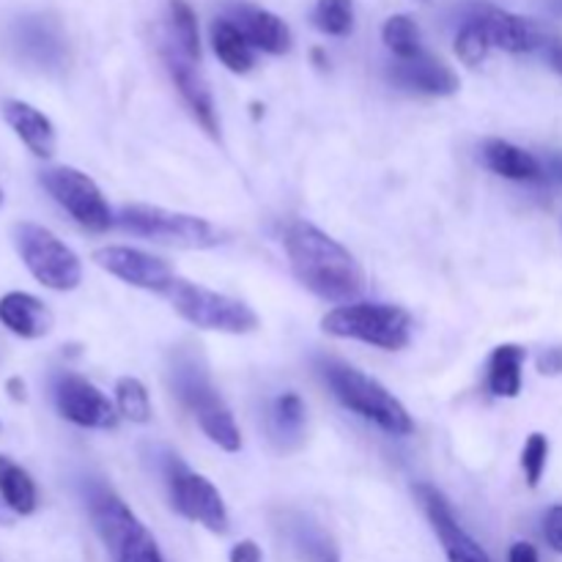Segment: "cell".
Segmentation results:
<instances>
[{"label":"cell","instance_id":"25","mask_svg":"<svg viewBox=\"0 0 562 562\" xmlns=\"http://www.w3.org/2000/svg\"><path fill=\"white\" fill-rule=\"evenodd\" d=\"M382 38H384V44H387L390 53L398 55V60L417 58V55L423 53L420 31H417L415 22L404 14H395L384 22Z\"/></svg>","mask_w":562,"mask_h":562},{"label":"cell","instance_id":"5","mask_svg":"<svg viewBox=\"0 0 562 562\" xmlns=\"http://www.w3.org/2000/svg\"><path fill=\"white\" fill-rule=\"evenodd\" d=\"M115 223L130 234L159 241V245L181 247V250H206V247H217L223 241V234L203 217L168 212L162 206L132 203V206L121 209Z\"/></svg>","mask_w":562,"mask_h":562},{"label":"cell","instance_id":"27","mask_svg":"<svg viewBox=\"0 0 562 562\" xmlns=\"http://www.w3.org/2000/svg\"><path fill=\"white\" fill-rule=\"evenodd\" d=\"M313 25L329 36H346L355 27V3L351 0H318L313 9Z\"/></svg>","mask_w":562,"mask_h":562},{"label":"cell","instance_id":"1","mask_svg":"<svg viewBox=\"0 0 562 562\" xmlns=\"http://www.w3.org/2000/svg\"><path fill=\"white\" fill-rule=\"evenodd\" d=\"M283 245L296 280L307 291L340 305H349L355 296H360L366 285L360 263L333 236L318 231L316 225L296 220L285 228Z\"/></svg>","mask_w":562,"mask_h":562},{"label":"cell","instance_id":"36","mask_svg":"<svg viewBox=\"0 0 562 562\" xmlns=\"http://www.w3.org/2000/svg\"><path fill=\"white\" fill-rule=\"evenodd\" d=\"M508 562H541V558H538V549L532 547V543L519 541V543H514V547H510Z\"/></svg>","mask_w":562,"mask_h":562},{"label":"cell","instance_id":"9","mask_svg":"<svg viewBox=\"0 0 562 562\" xmlns=\"http://www.w3.org/2000/svg\"><path fill=\"white\" fill-rule=\"evenodd\" d=\"M42 184L53 195V201L64 206L69 217L91 234H104L115 223L108 201L102 198V190L77 168L60 165V168L44 170Z\"/></svg>","mask_w":562,"mask_h":562},{"label":"cell","instance_id":"16","mask_svg":"<svg viewBox=\"0 0 562 562\" xmlns=\"http://www.w3.org/2000/svg\"><path fill=\"white\" fill-rule=\"evenodd\" d=\"M387 75L395 86L406 88V91L431 93V97H450V93L459 91V77H456V71L448 64H442V60L431 58L426 53L409 60H398V64L390 66Z\"/></svg>","mask_w":562,"mask_h":562},{"label":"cell","instance_id":"11","mask_svg":"<svg viewBox=\"0 0 562 562\" xmlns=\"http://www.w3.org/2000/svg\"><path fill=\"white\" fill-rule=\"evenodd\" d=\"M11 44H14L16 55L33 69L60 71L69 60L64 31L58 27V22L44 14L20 16L11 27Z\"/></svg>","mask_w":562,"mask_h":562},{"label":"cell","instance_id":"10","mask_svg":"<svg viewBox=\"0 0 562 562\" xmlns=\"http://www.w3.org/2000/svg\"><path fill=\"white\" fill-rule=\"evenodd\" d=\"M53 398L60 417L82 428H99V431H113L119 426L115 406L102 395V390L93 387L88 379L77 373H58L53 382Z\"/></svg>","mask_w":562,"mask_h":562},{"label":"cell","instance_id":"21","mask_svg":"<svg viewBox=\"0 0 562 562\" xmlns=\"http://www.w3.org/2000/svg\"><path fill=\"white\" fill-rule=\"evenodd\" d=\"M285 536H289L291 549L300 554V560L305 562H340V552L335 547V541L329 538V532H324L307 516L294 514L285 521Z\"/></svg>","mask_w":562,"mask_h":562},{"label":"cell","instance_id":"32","mask_svg":"<svg viewBox=\"0 0 562 562\" xmlns=\"http://www.w3.org/2000/svg\"><path fill=\"white\" fill-rule=\"evenodd\" d=\"M547 459H549V439L543 437V434H530L525 450H521V470H525L527 483H530L532 488L541 483L543 470H547Z\"/></svg>","mask_w":562,"mask_h":562},{"label":"cell","instance_id":"7","mask_svg":"<svg viewBox=\"0 0 562 562\" xmlns=\"http://www.w3.org/2000/svg\"><path fill=\"white\" fill-rule=\"evenodd\" d=\"M168 300L173 302L176 313L181 318H187V322L201 329L228 335H247L258 329V316L245 302L217 294V291H209L203 285L187 283L181 278L168 291Z\"/></svg>","mask_w":562,"mask_h":562},{"label":"cell","instance_id":"33","mask_svg":"<svg viewBox=\"0 0 562 562\" xmlns=\"http://www.w3.org/2000/svg\"><path fill=\"white\" fill-rule=\"evenodd\" d=\"M543 538L554 552L562 554V505H554L543 516Z\"/></svg>","mask_w":562,"mask_h":562},{"label":"cell","instance_id":"43","mask_svg":"<svg viewBox=\"0 0 562 562\" xmlns=\"http://www.w3.org/2000/svg\"><path fill=\"white\" fill-rule=\"evenodd\" d=\"M0 206H3V192H0Z\"/></svg>","mask_w":562,"mask_h":562},{"label":"cell","instance_id":"20","mask_svg":"<svg viewBox=\"0 0 562 562\" xmlns=\"http://www.w3.org/2000/svg\"><path fill=\"white\" fill-rule=\"evenodd\" d=\"M483 162L488 170L510 181H541L543 168L530 151L514 146L508 140H486L483 143Z\"/></svg>","mask_w":562,"mask_h":562},{"label":"cell","instance_id":"37","mask_svg":"<svg viewBox=\"0 0 562 562\" xmlns=\"http://www.w3.org/2000/svg\"><path fill=\"white\" fill-rule=\"evenodd\" d=\"M547 58H549V66H552L558 75H562V42L560 38H547Z\"/></svg>","mask_w":562,"mask_h":562},{"label":"cell","instance_id":"23","mask_svg":"<svg viewBox=\"0 0 562 562\" xmlns=\"http://www.w3.org/2000/svg\"><path fill=\"white\" fill-rule=\"evenodd\" d=\"M0 499L9 505L14 516H31L38 505L33 477L20 464L5 459V456H0Z\"/></svg>","mask_w":562,"mask_h":562},{"label":"cell","instance_id":"3","mask_svg":"<svg viewBox=\"0 0 562 562\" xmlns=\"http://www.w3.org/2000/svg\"><path fill=\"white\" fill-rule=\"evenodd\" d=\"M412 316L398 305L382 302H357L340 305L322 318V329L335 338L362 340L384 351L404 349L412 340Z\"/></svg>","mask_w":562,"mask_h":562},{"label":"cell","instance_id":"22","mask_svg":"<svg viewBox=\"0 0 562 562\" xmlns=\"http://www.w3.org/2000/svg\"><path fill=\"white\" fill-rule=\"evenodd\" d=\"M527 351L521 346L505 344L497 346L488 360V390L497 398H516L521 393V368H525Z\"/></svg>","mask_w":562,"mask_h":562},{"label":"cell","instance_id":"13","mask_svg":"<svg viewBox=\"0 0 562 562\" xmlns=\"http://www.w3.org/2000/svg\"><path fill=\"white\" fill-rule=\"evenodd\" d=\"M415 494L417 499H420L423 510H426L428 521H431L434 532H437L439 543H442L445 554H448V562H492L488 560L486 549L456 521L453 510H450L442 492H437V488L428 486V483H417Z\"/></svg>","mask_w":562,"mask_h":562},{"label":"cell","instance_id":"14","mask_svg":"<svg viewBox=\"0 0 562 562\" xmlns=\"http://www.w3.org/2000/svg\"><path fill=\"white\" fill-rule=\"evenodd\" d=\"M162 58L170 71V80H173V86L179 88L181 99H184L187 108L192 110L198 124H201L209 135L217 137L220 135L217 110H214V99H212V91H209L206 80H203L201 71L195 69V60H192L179 44H162Z\"/></svg>","mask_w":562,"mask_h":562},{"label":"cell","instance_id":"4","mask_svg":"<svg viewBox=\"0 0 562 562\" xmlns=\"http://www.w3.org/2000/svg\"><path fill=\"white\" fill-rule=\"evenodd\" d=\"M173 387L181 404L195 415L198 426L217 448L236 453L241 448V434L236 428L234 415L225 406L223 395L212 387L206 371L192 357H179L173 366Z\"/></svg>","mask_w":562,"mask_h":562},{"label":"cell","instance_id":"28","mask_svg":"<svg viewBox=\"0 0 562 562\" xmlns=\"http://www.w3.org/2000/svg\"><path fill=\"white\" fill-rule=\"evenodd\" d=\"M115 404L119 412L132 423H148L151 420V401H148L146 387L137 379L124 376L115 384Z\"/></svg>","mask_w":562,"mask_h":562},{"label":"cell","instance_id":"19","mask_svg":"<svg viewBox=\"0 0 562 562\" xmlns=\"http://www.w3.org/2000/svg\"><path fill=\"white\" fill-rule=\"evenodd\" d=\"M0 324L16 338L36 340L53 329V313L38 296L25 291H9L0 296Z\"/></svg>","mask_w":562,"mask_h":562},{"label":"cell","instance_id":"26","mask_svg":"<svg viewBox=\"0 0 562 562\" xmlns=\"http://www.w3.org/2000/svg\"><path fill=\"white\" fill-rule=\"evenodd\" d=\"M113 562H165L162 552H159L157 541L151 538V532L143 525H137L135 530L126 532L113 549H108Z\"/></svg>","mask_w":562,"mask_h":562},{"label":"cell","instance_id":"17","mask_svg":"<svg viewBox=\"0 0 562 562\" xmlns=\"http://www.w3.org/2000/svg\"><path fill=\"white\" fill-rule=\"evenodd\" d=\"M231 16L225 20L234 22L245 38L250 42V47L263 49L269 55H283L291 49V31L280 16H274L272 11L258 9V5H231Z\"/></svg>","mask_w":562,"mask_h":562},{"label":"cell","instance_id":"38","mask_svg":"<svg viewBox=\"0 0 562 562\" xmlns=\"http://www.w3.org/2000/svg\"><path fill=\"white\" fill-rule=\"evenodd\" d=\"M547 165H549V173H552L558 181H562V154H552V157L547 159Z\"/></svg>","mask_w":562,"mask_h":562},{"label":"cell","instance_id":"41","mask_svg":"<svg viewBox=\"0 0 562 562\" xmlns=\"http://www.w3.org/2000/svg\"><path fill=\"white\" fill-rule=\"evenodd\" d=\"M549 11H552L554 16H562V0H549Z\"/></svg>","mask_w":562,"mask_h":562},{"label":"cell","instance_id":"8","mask_svg":"<svg viewBox=\"0 0 562 562\" xmlns=\"http://www.w3.org/2000/svg\"><path fill=\"white\" fill-rule=\"evenodd\" d=\"M162 475L168 481L170 503L184 519L198 521L214 536L228 532V510H225L223 497L217 488L198 472H190L181 464L179 456L168 453L162 459Z\"/></svg>","mask_w":562,"mask_h":562},{"label":"cell","instance_id":"24","mask_svg":"<svg viewBox=\"0 0 562 562\" xmlns=\"http://www.w3.org/2000/svg\"><path fill=\"white\" fill-rule=\"evenodd\" d=\"M212 47L214 53H217V58L225 64V69L236 71V75H245V71H250L252 64H256L250 42H247L245 33H241L231 20L214 22Z\"/></svg>","mask_w":562,"mask_h":562},{"label":"cell","instance_id":"18","mask_svg":"<svg viewBox=\"0 0 562 562\" xmlns=\"http://www.w3.org/2000/svg\"><path fill=\"white\" fill-rule=\"evenodd\" d=\"M0 113H3L5 124L14 130V135L25 143L27 151L36 154V157L42 159L53 157L55 126L42 110H36L27 102H20V99H5V102L0 104Z\"/></svg>","mask_w":562,"mask_h":562},{"label":"cell","instance_id":"12","mask_svg":"<svg viewBox=\"0 0 562 562\" xmlns=\"http://www.w3.org/2000/svg\"><path fill=\"white\" fill-rule=\"evenodd\" d=\"M93 261L113 278L124 280L135 289L154 291V294L168 296V291L179 280L162 258H154L148 252L135 250V247H102V250L93 252Z\"/></svg>","mask_w":562,"mask_h":562},{"label":"cell","instance_id":"34","mask_svg":"<svg viewBox=\"0 0 562 562\" xmlns=\"http://www.w3.org/2000/svg\"><path fill=\"white\" fill-rule=\"evenodd\" d=\"M538 373L543 376H562V349H547L536 360Z\"/></svg>","mask_w":562,"mask_h":562},{"label":"cell","instance_id":"40","mask_svg":"<svg viewBox=\"0 0 562 562\" xmlns=\"http://www.w3.org/2000/svg\"><path fill=\"white\" fill-rule=\"evenodd\" d=\"M0 525H3V527L11 525V510H9V505L3 503V499H0Z\"/></svg>","mask_w":562,"mask_h":562},{"label":"cell","instance_id":"6","mask_svg":"<svg viewBox=\"0 0 562 562\" xmlns=\"http://www.w3.org/2000/svg\"><path fill=\"white\" fill-rule=\"evenodd\" d=\"M14 247L27 272L53 291H75L82 280V263L75 250L64 245L53 231L36 223L14 225Z\"/></svg>","mask_w":562,"mask_h":562},{"label":"cell","instance_id":"31","mask_svg":"<svg viewBox=\"0 0 562 562\" xmlns=\"http://www.w3.org/2000/svg\"><path fill=\"white\" fill-rule=\"evenodd\" d=\"M488 47H492V42H488V36L483 33V27L477 25L475 20H470V16H464V25H461L459 36H456V55H459L467 66H477L486 58Z\"/></svg>","mask_w":562,"mask_h":562},{"label":"cell","instance_id":"30","mask_svg":"<svg viewBox=\"0 0 562 562\" xmlns=\"http://www.w3.org/2000/svg\"><path fill=\"white\" fill-rule=\"evenodd\" d=\"M272 426L280 437H300L305 426V404L296 393H283L272 404Z\"/></svg>","mask_w":562,"mask_h":562},{"label":"cell","instance_id":"15","mask_svg":"<svg viewBox=\"0 0 562 562\" xmlns=\"http://www.w3.org/2000/svg\"><path fill=\"white\" fill-rule=\"evenodd\" d=\"M464 16H470V20H475L483 27L492 47L508 49V53H532L536 47L547 44V36L530 20L497 9V5L475 3L467 9Z\"/></svg>","mask_w":562,"mask_h":562},{"label":"cell","instance_id":"2","mask_svg":"<svg viewBox=\"0 0 562 562\" xmlns=\"http://www.w3.org/2000/svg\"><path fill=\"white\" fill-rule=\"evenodd\" d=\"M322 373L327 379L329 390L335 393V398L346 406V409L357 412L366 420L376 423L382 431L393 434V437H409L415 431V423H412L409 412L404 409L398 398L387 393L376 379L366 376L357 368L346 366L338 360H324Z\"/></svg>","mask_w":562,"mask_h":562},{"label":"cell","instance_id":"29","mask_svg":"<svg viewBox=\"0 0 562 562\" xmlns=\"http://www.w3.org/2000/svg\"><path fill=\"white\" fill-rule=\"evenodd\" d=\"M170 25H173L176 44H179L192 60L201 58V38H198L195 11H192L184 0H170Z\"/></svg>","mask_w":562,"mask_h":562},{"label":"cell","instance_id":"39","mask_svg":"<svg viewBox=\"0 0 562 562\" xmlns=\"http://www.w3.org/2000/svg\"><path fill=\"white\" fill-rule=\"evenodd\" d=\"M5 387L11 390V395H14L16 401H25V384H22V379H9Z\"/></svg>","mask_w":562,"mask_h":562},{"label":"cell","instance_id":"42","mask_svg":"<svg viewBox=\"0 0 562 562\" xmlns=\"http://www.w3.org/2000/svg\"><path fill=\"white\" fill-rule=\"evenodd\" d=\"M313 60H316V64L322 66V69H324V66H327V60H324V53H322V49H313Z\"/></svg>","mask_w":562,"mask_h":562},{"label":"cell","instance_id":"35","mask_svg":"<svg viewBox=\"0 0 562 562\" xmlns=\"http://www.w3.org/2000/svg\"><path fill=\"white\" fill-rule=\"evenodd\" d=\"M231 562H261V549L256 541H239L231 549Z\"/></svg>","mask_w":562,"mask_h":562}]
</instances>
